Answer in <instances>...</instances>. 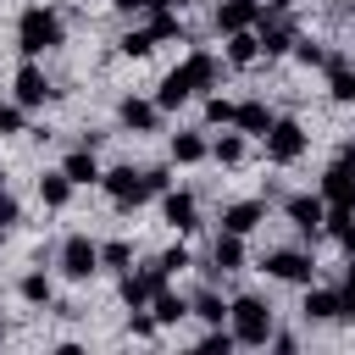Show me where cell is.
<instances>
[{
  "label": "cell",
  "mask_w": 355,
  "mask_h": 355,
  "mask_svg": "<svg viewBox=\"0 0 355 355\" xmlns=\"http://www.w3.org/2000/svg\"><path fill=\"white\" fill-rule=\"evenodd\" d=\"M255 22H261L255 0H222L216 6V33H239V28H255Z\"/></svg>",
  "instance_id": "cell-12"
},
{
  "label": "cell",
  "mask_w": 355,
  "mask_h": 355,
  "mask_svg": "<svg viewBox=\"0 0 355 355\" xmlns=\"http://www.w3.org/2000/svg\"><path fill=\"white\" fill-rule=\"evenodd\" d=\"M205 155H211V144H205L200 133H172V161L189 166V161H205Z\"/></svg>",
  "instance_id": "cell-25"
},
{
  "label": "cell",
  "mask_w": 355,
  "mask_h": 355,
  "mask_svg": "<svg viewBox=\"0 0 355 355\" xmlns=\"http://www.w3.org/2000/svg\"><path fill=\"white\" fill-rule=\"evenodd\" d=\"M150 50H155L150 28H139V33H128V39H122V55H150Z\"/></svg>",
  "instance_id": "cell-33"
},
{
  "label": "cell",
  "mask_w": 355,
  "mask_h": 355,
  "mask_svg": "<svg viewBox=\"0 0 355 355\" xmlns=\"http://www.w3.org/2000/svg\"><path fill=\"white\" fill-rule=\"evenodd\" d=\"M255 55H261V39H255L250 28H239V33H227V61H233V67H250Z\"/></svg>",
  "instance_id": "cell-22"
},
{
  "label": "cell",
  "mask_w": 355,
  "mask_h": 355,
  "mask_svg": "<svg viewBox=\"0 0 355 355\" xmlns=\"http://www.w3.org/2000/svg\"><path fill=\"white\" fill-rule=\"evenodd\" d=\"M61 272H67L72 283H89V277L100 272V244H89L83 233H72V239L61 244Z\"/></svg>",
  "instance_id": "cell-5"
},
{
  "label": "cell",
  "mask_w": 355,
  "mask_h": 355,
  "mask_svg": "<svg viewBox=\"0 0 355 355\" xmlns=\"http://www.w3.org/2000/svg\"><path fill=\"white\" fill-rule=\"evenodd\" d=\"M322 200H327V211H355V166L333 161L322 172Z\"/></svg>",
  "instance_id": "cell-7"
},
{
  "label": "cell",
  "mask_w": 355,
  "mask_h": 355,
  "mask_svg": "<svg viewBox=\"0 0 355 355\" xmlns=\"http://www.w3.org/2000/svg\"><path fill=\"white\" fill-rule=\"evenodd\" d=\"M22 105H0V139H11V133H22Z\"/></svg>",
  "instance_id": "cell-34"
},
{
  "label": "cell",
  "mask_w": 355,
  "mask_h": 355,
  "mask_svg": "<svg viewBox=\"0 0 355 355\" xmlns=\"http://www.w3.org/2000/svg\"><path fill=\"white\" fill-rule=\"evenodd\" d=\"M61 172L72 178V189H78V183H100V166H94V150H89V144H83V150H72V155L61 161Z\"/></svg>",
  "instance_id": "cell-18"
},
{
  "label": "cell",
  "mask_w": 355,
  "mask_h": 355,
  "mask_svg": "<svg viewBox=\"0 0 355 355\" xmlns=\"http://www.w3.org/2000/svg\"><path fill=\"white\" fill-rule=\"evenodd\" d=\"M338 316H349V322H355V283H344V288H338Z\"/></svg>",
  "instance_id": "cell-40"
},
{
  "label": "cell",
  "mask_w": 355,
  "mask_h": 355,
  "mask_svg": "<svg viewBox=\"0 0 355 355\" xmlns=\"http://www.w3.org/2000/svg\"><path fill=\"white\" fill-rule=\"evenodd\" d=\"M161 216H166V227L189 233V227H194V194H166V200H161Z\"/></svg>",
  "instance_id": "cell-19"
},
{
  "label": "cell",
  "mask_w": 355,
  "mask_h": 355,
  "mask_svg": "<svg viewBox=\"0 0 355 355\" xmlns=\"http://www.w3.org/2000/svg\"><path fill=\"white\" fill-rule=\"evenodd\" d=\"M150 316H155L161 327H172V322H183V316H189V305H183L178 294H166V288H155V294H150Z\"/></svg>",
  "instance_id": "cell-21"
},
{
  "label": "cell",
  "mask_w": 355,
  "mask_h": 355,
  "mask_svg": "<svg viewBox=\"0 0 355 355\" xmlns=\"http://www.w3.org/2000/svg\"><path fill=\"white\" fill-rule=\"evenodd\" d=\"M261 139H266V161H277V166H294V161L305 155V128L288 122V116H283V122L272 116V128H266Z\"/></svg>",
  "instance_id": "cell-4"
},
{
  "label": "cell",
  "mask_w": 355,
  "mask_h": 355,
  "mask_svg": "<svg viewBox=\"0 0 355 355\" xmlns=\"http://www.w3.org/2000/svg\"><path fill=\"white\" fill-rule=\"evenodd\" d=\"M144 183H150V194H166V183H172V178H166V166H150V172H144Z\"/></svg>",
  "instance_id": "cell-38"
},
{
  "label": "cell",
  "mask_w": 355,
  "mask_h": 355,
  "mask_svg": "<svg viewBox=\"0 0 355 355\" xmlns=\"http://www.w3.org/2000/svg\"><path fill=\"white\" fill-rule=\"evenodd\" d=\"M17 288H22V300H28V305H50V277H44V272H28Z\"/></svg>",
  "instance_id": "cell-29"
},
{
  "label": "cell",
  "mask_w": 355,
  "mask_h": 355,
  "mask_svg": "<svg viewBox=\"0 0 355 355\" xmlns=\"http://www.w3.org/2000/svg\"><path fill=\"white\" fill-rule=\"evenodd\" d=\"M233 111H239V105H233V100H222V94H211V100H205V116H211V122H233Z\"/></svg>",
  "instance_id": "cell-36"
},
{
  "label": "cell",
  "mask_w": 355,
  "mask_h": 355,
  "mask_svg": "<svg viewBox=\"0 0 355 355\" xmlns=\"http://www.w3.org/2000/svg\"><path fill=\"white\" fill-rule=\"evenodd\" d=\"M294 55H300L305 67H322V61H327V50H322V44H311V39H294Z\"/></svg>",
  "instance_id": "cell-35"
},
{
  "label": "cell",
  "mask_w": 355,
  "mask_h": 355,
  "mask_svg": "<svg viewBox=\"0 0 355 355\" xmlns=\"http://www.w3.org/2000/svg\"><path fill=\"white\" fill-rule=\"evenodd\" d=\"M17 216H22V211H17V200H11V194H6V189H0V227H11V222H17Z\"/></svg>",
  "instance_id": "cell-39"
},
{
  "label": "cell",
  "mask_w": 355,
  "mask_h": 355,
  "mask_svg": "<svg viewBox=\"0 0 355 355\" xmlns=\"http://www.w3.org/2000/svg\"><path fill=\"white\" fill-rule=\"evenodd\" d=\"M338 161H344V166H355V139H349V144H338Z\"/></svg>",
  "instance_id": "cell-42"
},
{
  "label": "cell",
  "mask_w": 355,
  "mask_h": 355,
  "mask_svg": "<svg viewBox=\"0 0 355 355\" xmlns=\"http://www.w3.org/2000/svg\"><path fill=\"white\" fill-rule=\"evenodd\" d=\"M255 39H261V55H283V50H294V22L288 17H272V22L261 17V33Z\"/></svg>",
  "instance_id": "cell-16"
},
{
  "label": "cell",
  "mask_w": 355,
  "mask_h": 355,
  "mask_svg": "<svg viewBox=\"0 0 355 355\" xmlns=\"http://www.w3.org/2000/svg\"><path fill=\"white\" fill-rule=\"evenodd\" d=\"M189 311H194L200 322H211V327H216V322H227V305H222V294H216V288H200Z\"/></svg>",
  "instance_id": "cell-26"
},
{
  "label": "cell",
  "mask_w": 355,
  "mask_h": 355,
  "mask_svg": "<svg viewBox=\"0 0 355 355\" xmlns=\"http://www.w3.org/2000/svg\"><path fill=\"white\" fill-rule=\"evenodd\" d=\"M155 266H161V272L172 277V272H183V266H189V250H183V244H178V250H166V255H161Z\"/></svg>",
  "instance_id": "cell-37"
},
{
  "label": "cell",
  "mask_w": 355,
  "mask_h": 355,
  "mask_svg": "<svg viewBox=\"0 0 355 355\" xmlns=\"http://www.w3.org/2000/svg\"><path fill=\"white\" fill-rule=\"evenodd\" d=\"M327 233L344 244V255H355V211H327Z\"/></svg>",
  "instance_id": "cell-27"
},
{
  "label": "cell",
  "mask_w": 355,
  "mask_h": 355,
  "mask_svg": "<svg viewBox=\"0 0 355 355\" xmlns=\"http://www.w3.org/2000/svg\"><path fill=\"white\" fill-rule=\"evenodd\" d=\"M227 327H233V338H239V344L261 349V344L272 338V305H266V300H255V294H239V300L227 305Z\"/></svg>",
  "instance_id": "cell-3"
},
{
  "label": "cell",
  "mask_w": 355,
  "mask_h": 355,
  "mask_svg": "<svg viewBox=\"0 0 355 355\" xmlns=\"http://www.w3.org/2000/svg\"><path fill=\"white\" fill-rule=\"evenodd\" d=\"M128 261H133V250H128L122 239H111V244H100V266H111V272H128Z\"/></svg>",
  "instance_id": "cell-30"
},
{
  "label": "cell",
  "mask_w": 355,
  "mask_h": 355,
  "mask_svg": "<svg viewBox=\"0 0 355 355\" xmlns=\"http://www.w3.org/2000/svg\"><path fill=\"white\" fill-rule=\"evenodd\" d=\"M39 200L61 211V205L72 200V178H67V172H44V178H39Z\"/></svg>",
  "instance_id": "cell-23"
},
{
  "label": "cell",
  "mask_w": 355,
  "mask_h": 355,
  "mask_svg": "<svg viewBox=\"0 0 355 355\" xmlns=\"http://www.w3.org/2000/svg\"><path fill=\"white\" fill-rule=\"evenodd\" d=\"M261 216H266V205H261V200H239V205H227V211H222V233H239V239H244V233H255V227H261Z\"/></svg>",
  "instance_id": "cell-14"
},
{
  "label": "cell",
  "mask_w": 355,
  "mask_h": 355,
  "mask_svg": "<svg viewBox=\"0 0 355 355\" xmlns=\"http://www.w3.org/2000/svg\"><path fill=\"white\" fill-rule=\"evenodd\" d=\"M239 266H244V239H239V233H216V244H211V266H205V272L216 277V272H239Z\"/></svg>",
  "instance_id": "cell-15"
},
{
  "label": "cell",
  "mask_w": 355,
  "mask_h": 355,
  "mask_svg": "<svg viewBox=\"0 0 355 355\" xmlns=\"http://www.w3.org/2000/svg\"><path fill=\"white\" fill-rule=\"evenodd\" d=\"M155 288H166V272H161V266H144V272H122V305H128V311H144Z\"/></svg>",
  "instance_id": "cell-8"
},
{
  "label": "cell",
  "mask_w": 355,
  "mask_h": 355,
  "mask_svg": "<svg viewBox=\"0 0 355 355\" xmlns=\"http://www.w3.org/2000/svg\"><path fill=\"white\" fill-rule=\"evenodd\" d=\"M211 155H216L222 166H239V161H244V133H222V139L211 144Z\"/></svg>",
  "instance_id": "cell-28"
},
{
  "label": "cell",
  "mask_w": 355,
  "mask_h": 355,
  "mask_svg": "<svg viewBox=\"0 0 355 355\" xmlns=\"http://www.w3.org/2000/svg\"><path fill=\"white\" fill-rule=\"evenodd\" d=\"M288 222L300 233H322L327 227V200L322 194H288Z\"/></svg>",
  "instance_id": "cell-10"
},
{
  "label": "cell",
  "mask_w": 355,
  "mask_h": 355,
  "mask_svg": "<svg viewBox=\"0 0 355 355\" xmlns=\"http://www.w3.org/2000/svg\"><path fill=\"white\" fill-rule=\"evenodd\" d=\"M166 6H172V11H183V6H189V0H166Z\"/></svg>",
  "instance_id": "cell-44"
},
{
  "label": "cell",
  "mask_w": 355,
  "mask_h": 355,
  "mask_svg": "<svg viewBox=\"0 0 355 355\" xmlns=\"http://www.w3.org/2000/svg\"><path fill=\"white\" fill-rule=\"evenodd\" d=\"M266 6H272V11H288V6H294V0H266Z\"/></svg>",
  "instance_id": "cell-43"
},
{
  "label": "cell",
  "mask_w": 355,
  "mask_h": 355,
  "mask_svg": "<svg viewBox=\"0 0 355 355\" xmlns=\"http://www.w3.org/2000/svg\"><path fill=\"white\" fill-rule=\"evenodd\" d=\"M61 17L50 11V6H28L22 17H17V50L22 55H44V50H55L61 44Z\"/></svg>",
  "instance_id": "cell-2"
},
{
  "label": "cell",
  "mask_w": 355,
  "mask_h": 355,
  "mask_svg": "<svg viewBox=\"0 0 355 355\" xmlns=\"http://www.w3.org/2000/svg\"><path fill=\"white\" fill-rule=\"evenodd\" d=\"M55 89H50V78L33 67V55H28V67H17V105L22 111H33V105H44Z\"/></svg>",
  "instance_id": "cell-11"
},
{
  "label": "cell",
  "mask_w": 355,
  "mask_h": 355,
  "mask_svg": "<svg viewBox=\"0 0 355 355\" xmlns=\"http://www.w3.org/2000/svg\"><path fill=\"white\" fill-rule=\"evenodd\" d=\"M116 116H122V128H133V133H155V122H161V105L155 100H122L116 105Z\"/></svg>",
  "instance_id": "cell-13"
},
{
  "label": "cell",
  "mask_w": 355,
  "mask_h": 355,
  "mask_svg": "<svg viewBox=\"0 0 355 355\" xmlns=\"http://www.w3.org/2000/svg\"><path fill=\"white\" fill-rule=\"evenodd\" d=\"M211 83H216V61H211L205 50H194L183 67H172V72L161 78V94H155V105H161V111H178L189 94H200V89H211Z\"/></svg>",
  "instance_id": "cell-1"
},
{
  "label": "cell",
  "mask_w": 355,
  "mask_h": 355,
  "mask_svg": "<svg viewBox=\"0 0 355 355\" xmlns=\"http://www.w3.org/2000/svg\"><path fill=\"white\" fill-rule=\"evenodd\" d=\"M233 128H239V133H266V128H272V111H266L261 100H244V105L233 111Z\"/></svg>",
  "instance_id": "cell-20"
},
{
  "label": "cell",
  "mask_w": 355,
  "mask_h": 355,
  "mask_svg": "<svg viewBox=\"0 0 355 355\" xmlns=\"http://www.w3.org/2000/svg\"><path fill=\"white\" fill-rule=\"evenodd\" d=\"M111 6H116V11H128V17H133V11H150V0H111Z\"/></svg>",
  "instance_id": "cell-41"
},
{
  "label": "cell",
  "mask_w": 355,
  "mask_h": 355,
  "mask_svg": "<svg viewBox=\"0 0 355 355\" xmlns=\"http://www.w3.org/2000/svg\"><path fill=\"white\" fill-rule=\"evenodd\" d=\"M305 316L311 322H333L338 316V288H311L305 294Z\"/></svg>",
  "instance_id": "cell-24"
},
{
  "label": "cell",
  "mask_w": 355,
  "mask_h": 355,
  "mask_svg": "<svg viewBox=\"0 0 355 355\" xmlns=\"http://www.w3.org/2000/svg\"><path fill=\"white\" fill-rule=\"evenodd\" d=\"M100 183H105V194L128 211V205H139V200H150V183H144V172H133V166H111V172H100Z\"/></svg>",
  "instance_id": "cell-6"
},
{
  "label": "cell",
  "mask_w": 355,
  "mask_h": 355,
  "mask_svg": "<svg viewBox=\"0 0 355 355\" xmlns=\"http://www.w3.org/2000/svg\"><path fill=\"white\" fill-rule=\"evenodd\" d=\"M0 239H6V227H0Z\"/></svg>",
  "instance_id": "cell-46"
},
{
  "label": "cell",
  "mask_w": 355,
  "mask_h": 355,
  "mask_svg": "<svg viewBox=\"0 0 355 355\" xmlns=\"http://www.w3.org/2000/svg\"><path fill=\"white\" fill-rule=\"evenodd\" d=\"M233 344H239V338H233V327H222V322H216V327L200 338V349H205V355H227Z\"/></svg>",
  "instance_id": "cell-31"
},
{
  "label": "cell",
  "mask_w": 355,
  "mask_h": 355,
  "mask_svg": "<svg viewBox=\"0 0 355 355\" xmlns=\"http://www.w3.org/2000/svg\"><path fill=\"white\" fill-rule=\"evenodd\" d=\"M261 266H266L272 277H283V283H311V272H316V261H311L305 250H272Z\"/></svg>",
  "instance_id": "cell-9"
},
{
  "label": "cell",
  "mask_w": 355,
  "mask_h": 355,
  "mask_svg": "<svg viewBox=\"0 0 355 355\" xmlns=\"http://www.w3.org/2000/svg\"><path fill=\"white\" fill-rule=\"evenodd\" d=\"M0 338H6V322H0Z\"/></svg>",
  "instance_id": "cell-45"
},
{
  "label": "cell",
  "mask_w": 355,
  "mask_h": 355,
  "mask_svg": "<svg viewBox=\"0 0 355 355\" xmlns=\"http://www.w3.org/2000/svg\"><path fill=\"white\" fill-rule=\"evenodd\" d=\"M322 67H327V94H333L338 105H349V100H355V72L344 67V55H327Z\"/></svg>",
  "instance_id": "cell-17"
},
{
  "label": "cell",
  "mask_w": 355,
  "mask_h": 355,
  "mask_svg": "<svg viewBox=\"0 0 355 355\" xmlns=\"http://www.w3.org/2000/svg\"><path fill=\"white\" fill-rule=\"evenodd\" d=\"M150 39H155V44H161V39H178V11L161 6V11L150 17Z\"/></svg>",
  "instance_id": "cell-32"
}]
</instances>
